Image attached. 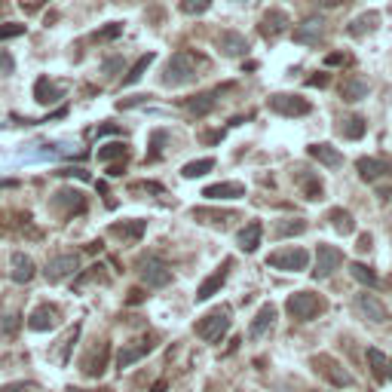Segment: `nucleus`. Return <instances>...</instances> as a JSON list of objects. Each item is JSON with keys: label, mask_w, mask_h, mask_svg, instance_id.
<instances>
[{"label": "nucleus", "mask_w": 392, "mask_h": 392, "mask_svg": "<svg viewBox=\"0 0 392 392\" xmlns=\"http://www.w3.org/2000/svg\"><path fill=\"white\" fill-rule=\"evenodd\" d=\"M304 230H306V221H300V218H291V221H279V224H276V236H279V239H285V236H300Z\"/></svg>", "instance_id": "nucleus-32"}, {"label": "nucleus", "mask_w": 392, "mask_h": 392, "mask_svg": "<svg viewBox=\"0 0 392 392\" xmlns=\"http://www.w3.org/2000/svg\"><path fill=\"white\" fill-rule=\"evenodd\" d=\"M58 322V310L55 306H37L34 313H31V319H28V328H34V331H46V328H53V325Z\"/></svg>", "instance_id": "nucleus-15"}, {"label": "nucleus", "mask_w": 392, "mask_h": 392, "mask_svg": "<svg viewBox=\"0 0 392 392\" xmlns=\"http://www.w3.org/2000/svg\"><path fill=\"white\" fill-rule=\"evenodd\" d=\"M356 310H358L362 319H368V322H386L389 319L386 306H383L374 295H356Z\"/></svg>", "instance_id": "nucleus-9"}, {"label": "nucleus", "mask_w": 392, "mask_h": 392, "mask_svg": "<svg viewBox=\"0 0 392 392\" xmlns=\"http://www.w3.org/2000/svg\"><path fill=\"white\" fill-rule=\"evenodd\" d=\"M150 62H154V53H147V55H141V58H138V62H135V68H132V71L126 74V80H123V83H126V86H129V83H138L141 77H144V71L150 68Z\"/></svg>", "instance_id": "nucleus-33"}, {"label": "nucleus", "mask_w": 392, "mask_h": 392, "mask_svg": "<svg viewBox=\"0 0 392 392\" xmlns=\"http://www.w3.org/2000/svg\"><path fill=\"white\" fill-rule=\"evenodd\" d=\"M19 4H22V10H28V13H31V10H37V6L43 4V0H19Z\"/></svg>", "instance_id": "nucleus-44"}, {"label": "nucleus", "mask_w": 392, "mask_h": 392, "mask_svg": "<svg viewBox=\"0 0 392 392\" xmlns=\"http://www.w3.org/2000/svg\"><path fill=\"white\" fill-rule=\"evenodd\" d=\"M194 218H199V221H212V224H224V221H230L233 215H230V212H208V208H196Z\"/></svg>", "instance_id": "nucleus-37"}, {"label": "nucleus", "mask_w": 392, "mask_h": 392, "mask_svg": "<svg viewBox=\"0 0 392 392\" xmlns=\"http://www.w3.org/2000/svg\"><path fill=\"white\" fill-rule=\"evenodd\" d=\"M270 111L282 116H306L310 114V102L300 95H273L270 98Z\"/></svg>", "instance_id": "nucleus-7"}, {"label": "nucleus", "mask_w": 392, "mask_h": 392, "mask_svg": "<svg viewBox=\"0 0 392 392\" xmlns=\"http://www.w3.org/2000/svg\"><path fill=\"white\" fill-rule=\"evenodd\" d=\"M328 221L334 224V230L337 233H344V236H349V233L356 230V224H353V215L344 212V208H331L328 212Z\"/></svg>", "instance_id": "nucleus-27"}, {"label": "nucleus", "mask_w": 392, "mask_h": 392, "mask_svg": "<svg viewBox=\"0 0 392 392\" xmlns=\"http://www.w3.org/2000/svg\"><path fill=\"white\" fill-rule=\"evenodd\" d=\"M358 248H362V252H368V248H371V236H368V233H362V239H358Z\"/></svg>", "instance_id": "nucleus-45"}, {"label": "nucleus", "mask_w": 392, "mask_h": 392, "mask_svg": "<svg viewBox=\"0 0 392 392\" xmlns=\"http://www.w3.org/2000/svg\"><path fill=\"white\" fill-rule=\"evenodd\" d=\"M114 236L126 239V243H135V239H141V233H144V221H132V224H114L111 227Z\"/></svg>", "instance_id": "nucleus-26"}, {"label": "nucleus", "mask_w": 392, "mask_h": 392, "mask_svg": "<svg viewBox=\"0 0 392 392\" xmlns=\"http://www.w3.org/2000/svg\"><path fill=\"white\" fill-rule=\"evenodd\" d=\"M218 46L224 49V55H245L248 53V40L243 34H236V31H224L218 37Z\"/></svg>", "instance_id": "nucleus-16"}, {"label": "nucleus", "mask_w": 392, "mask_h": 392, "mask_svg": "<svg viewBox=\"0 0 392 392\" xmlns=\"http://www.w3.org/2000/svg\"><path fill=\"white\" fill-rule=\"evenodd\" d=\"M310 156H313V160H319V163H325L328 169H340V165H344V154L334 150L331 144H313Z\"/></svg>", "instance_id": "nucleus-17"}, {"label": "nucleus", "mask_w": 392, "mask_h": 392, "mask_svg": "<svg viewBox=\"0 0 392 392\" xmlns=\"http://www.w3.org/2000/svg\"><path fill=\"white\" fill-rule=\"evenodd\" d=\"M203 196L208 199H239L245 196V187L243 184H233V181H227V184H215V187H205Z\"/></svg>", "instance_id": "nucleus-20"}, {"label": "nucleus", "mask_w": 392, "mask_h": 392, "mask_svg": "<svg viewBox=\"0 0 392 392\" xmlns=\"http://www.w3.org/2000/svg\"><path fill=\"white\" fill-rule=\"evenodd\" d=\"M340 93H344V98L346 102H358V98H365L368 95V83H365L362 77H349L346 83H344V89H340Z\"/></svg>", "instance_id": "nucleus-29"}, {"label": "nucleus", "mask_w": 392, "mask_h": 392, "mask_svg": "<svg viewBox=\"0 0 392 392\" xmlns=\"http://www.w3.org/2000/svg\"><path fill=\"white\" fill-rule=\"evenodd\" d=\"M34 276V261H31L28 255H13V279L15 282H28Z\"/></svg>", "instance_id": "nucleus-24"}, {"label": "nucleus", "mask_w": 392, "mask_h": 392, "mask_svg": "<svg viewBox=\"0 0 392 392\" xmlns=\"http://www.w3.org/2000/svg\"><path fill=\"white\" fill-rule=\"evenodd\" d=\"M19 34H25V25H19V22L0 25V40H13V37H19Z\"/></svg>", "instance_id": "nucleus-39"}, {"label": "nucleus", "mask_w": 392, "mask_h": 392, "mask_svg": "<svg viewBox=\"0 0 392 392\" xmlns=\"http://www.w3.org/2000/svg\"><path fill=\"white\" fill-rule=\"evenodd\" d=\"M0 6H4V4H0Z\"/></svg>", "instance_id": "nucleus-50"}, {"label": "nucleus", "mask_w": 392, "mask_h": 392, "mask_svg": "<svg viewBox=\"0 0 392 392\" xmlns=\"http://www.w3.org/2000/svg\"><path fill=\"white\" fill-rule=\"evenodd\" d=\"M123 154H126V144H123V141H114V144H104L102 150H98V163H111Z\"/></svg>", "instance_id": "nucleus-35"}, {"label": "nucleus", "mask_w": 392, "mask_h": 392, "mask_svg": "<svg viewBox=\"0 0 392 392\" xmlns=\"http://www.w3.org/2000/svg\"><path fill=\"white\" fill-rule=\"evenodd\" d=\"M346 123H349V126L344 129L346 138H362L365 135V120L362 116H353V120H346Z\"/></svg>", "instance_id": "nucleus-40"}, {"label": "nucleus", "mask_w": 392, "mask_h": 392, "mask_svg": "<svg viewBox=\"0 0 392 392\" xmlns=\"http://www.w3.org/2000/svg\"><path fill=\"white\" fill-rule=\"evenodd\" d=\"M15 328H19V316H13V313L0 316V337H10Z\"/></svg>", "instance_id": "nucleus-38"}, {"label": "nucleus", "mask_w": 392, "mask_h": 392, "mask_svg": "<svg viewBox=\"0 0 392 392\" xmlns=\"http://www.w3.org/2000/svg\"><path fill=\"white\" fill-rule=\"evenodd\" d=\"M377 22H380V13H362L358 19L349 22V34H356V37L368 34V31H374V25Z\"/></svg>", "instance_id": "nucleus-25"}, {"label": "nucleus", "mask_w": 392, "mask_h": 392, "mask_svg": "<svg viewBox=\"0 0 392 392\" xmlns=\"http://www.w3.org/2000/svg\"><path fill=\"white\" fill-rule=\"evenodd\" d=\"M325 6H337V4H344V0H322Z\"/></svg>", "instance_id": "nucleus-47"}, {"label": "nucleus", "mask_w": 392, "mask_h": 392, "mask_svg": "<svg viewBox=\"0 0 392 392\" xmlns=\"http://www.w3.org/2000/svg\"><path fill=\"white\" fill-rule=\"evenodd\" d=\"M261 233H264V227H261V221H252L248 224V227H243L239 230V248H243V252H255L257 245H261Z\"/></svg>", "instance_id": "nucleus-19"}, {"label": "nucleus", "mask_w": 392, "mask_h": 392, "mask_svg": "<svg viewBox=\"0 0 392 392\" xmlns=\"http://www.w3.org/2000/svg\"><path fill=\"white\" fill-rule=\"evenodd\" d=\"M386 377L392 380V358H389V371H386Z\"/></svg>", "instance_id": "nucleus-48"}, {"label": "nucleus", "mask_w": 392, "mask_h": 392, "mask_svg": "<svg viewBox=\"0 0 392 392\" xmlns=\"http://www.w3.org/2000/svg\"><path fill=\"white\" fill-rule=\"evenodd\" d=\"M340 264H344V255H340V248L322 243L319 248H316V270H313V276L316 279H328Z\"/></svg>", "instance_id": "nucleus-6"}, {"label": "nucleus", "mask_w": 392, "mask_h": 392, "mask_svg": "<svg viewBox=\"0 0 392 392\" xmlns=\"http://www.w3.org/2000/svg\"><path fill=\"white\" fill-rule=\"evenodd\" d=\"M322 34H325V22L322 19H306L295 31V40H297V43H319Z\"/></svg>", "instance_id": "nucleus-14"}, {"label": "nucleus", "mask_w": 392, "mask_h": 392, "mask_svg": "<svg viewBox=\"0 0 392 392\" xmlns=\"http://www.w3.org/2000/svg\"><path fill=\"white\" fill-rule=\"evenodd\" d=\"M150 349H154V340L144 337V340H135V344H129V346H123L120 349V356H116V368H129L132 362H138L141 356H147Z\"/></svg>", "instance_id": "nucleus-11"}, {"label": "nucleus", "mask_w": 392, "mask_h": 392, "mask_svg": "<svg viewBox=\"0 0 392 392\" xmlns=\"http://www.w3.org/2000/svg\"><path fill=\"white\" fill-rule=\"evenodd\" d=\"M313 365H316V371H319L322 377L331 383V386H337V389L353 386V374H349L344 365L337 362V358H331V356H316Z\"/></svg>", "instance_id": "nucleus-4"}, {"label": "nucleus", "mask_w": 392, "mask_h": 392, "mask_svg": "<svg viewBox=\"0 0 392 392\" xmlns=\"http://www.w3.org/2000/svg\"><path fill=\"white\" fill-rule=\"evenodd\" d=\"M123 31V25H116V22H111L107 28H102V31H95V40H114L116 34Z\"/></svg>", "instance_id": "nucleus-41"}, {"label": "nucleus", "mask_w": 392, "mask_h": 392, "mask_svg": "<svg viewBox=\"0 0 392 392\" xmlns=\"http://www.w3.org/2000/svg\"><path fill=\"white\" fill-rule=\"evenodd\" d=\"M285 25H288V15L285 13H282V10H270V13L264 15V22H261V34L264 37H276L279 31L285 28Z\"/></svg>", "instance_id": "nucleus-21"}, {"label": "nucleus", "mask_w": 392, "mask_h": 392, "mask_svg": "<svg viewBox=\"0 0 392 392\" xmlns=\"http://www.w3.org/2000/svg\"><path fill=\"white\" fill-rule=\"evenodd\" d=\"M77 266H80L77 255H58V257H53V261L46 264V279H49V282H58V279L71 276Z\"/></svg>", "instance_id": "nucleus-10"}, {"label": "nucleus", "mask_w": 392, "mask_h": 392, "mask_svg": "<svg viewBox=\"0 0 392 392\" xmlns=\"http://www.w3.org/2000/svg\"><path fill=\"white\" fill-rule=\"evenodd\" d=\"M215 169V160H196V163H187L184 165V178H203L205 172Z\"/></svg>", "instance_id": "nucleus-34"}, {"label": "nucleus", "mask_w": 392, "mask_h": 392, "mask_svg": "<svg viewBox=\"0 0 392 392\" xmlns=\"http://www.w3.org/2000/svg\"><path fill=\"white\" fill-rule=\"evenodd\" d=\"M141 279H144L150 288H160L172 279V270H165V264L160 257H144V261H141Z\"/></svg>", "instance_id": "nucleus-8"}, {"label": "nucleus", "mask_w": 392, "mask_h": 392, "mask_svg": "<svg viewBox=\"0 0 392 392\" xmlns=\"http://www.w3.org/2000/svg\"><path fill=\"white\" fill-rule=\"evenodd\" d=\"M266 264L276 266V270H285V273H300L310 264V255L304 248H279V252H273L266 257Z\"/></svg>", "instance_id": "nucleus-5"}, {"label": "nucleus", "mask_w": 392, "mask_h": 392, "mask_svg": "<svg viewBox=\"0 0 392 392\" xmlns=\"http://www.w3.org/2000/svg\"><path fill=\"white\" fill-rule=\"evenodd\" d=\"M120 68H123V58H104V65H102V71L107 74V77H114Z\"/></svg>", "instance_id": "nucleus-42"}, {"label": "nucleus", "mask_w": 392, "mask_h": 392, "mask_svg": "<svg viewBox=\"0 0 392 392\" xmlns=\"http://www.w3.org/2000/svg\"><path fill=\"white\" fill-rule=\"evenodd\" d=\"M227 328H230V310H227V306L212 310L203 322H196V334L203 340H208V344H218V340L227 334Z\"/></svg>", "instance_id": "nucleus-3"}, {"label": "nucleus", "mask_w": 392, "mask_h": 392, "mask_svg": "<svg viewBox=\"0 0 392 392\" xmlns=\"http://www.w3.org/2000/svg\"><path fill=\"white\" fill-rule=\"evenodd\" d=\"M196 77V58L190 53H175L163 71V86H184Z\"/></svg>", "instance_id": "nucleus-1"}, {"label": "nucleus", "mask_w": 392, "mask_h": 392, "mask_svg": "<svg viewBox=\"0 0 392 392\" xmlns=\"http://www.w3.org/2000/svg\"><path fill=\"white\" fill-rule=\"evenodd\" d=\"M0 68H4L6 74H10V71H13V58H10V55H6V53H0Z\"/></svg>", "instance_id": "nucleus-43"}, {"label": "nucleus", "mask_w": 392, "mask_h": 392, "mask_svg": "<svg viewBox=\"0 0 392 392\" xmlns=\"http://www.w3.org/2000/svg\"><path fill=\"white\" fill-rule=\"evenodd\" d=\"M285 310H288L291 319L310 322V319H316V316H319V313L325 310V304H322V297L316 295V291H297V295H291V297H288Z\"/></svg>", "instance_id": "nucleus-2"}, {"label": "nucleus", "mask_w": 392, "mask_h": 392, "mask_svg": "<svg viewBox=\"0 0 392 392\" xmlns=\"http://www.w3.org/2000/svg\"><path fill=\"white\" fill-rule=\"evenodd\" d=\"M104 365H107V346L102 344V349H93V356L83 362V374L98 377V374H104Z\"/></svg>", "instance_id": "nucleus-23"}, {"label": "nucleus", "mask_w": 392, "mask_h": 392, "mask_svg": "<svg viewBox=\"0 0 392 392\" xmlns=\"http://www.w3.org/2000/svg\"><path fill=\"white\" fill-rule=\"evenodd\" d=\"M340 62H346V58L340 55V53H334V55H328V65H340Z\"/></svg>", "instance_id": "nucleus-46"}, {"label": "nucleus", "mask_w": 392, "mask_h": 392, "mask_svg": "<svg viewBox=\"0 0 392 392\" xmlns=\"http://www.w3.org/2000/svg\"><path fill=\"white\" fill-rule=\"evenodd\" d=\"M349 273H353V279L358 282V285H365V288H377V273L371 270V266H365V264H353L349 266Z\"/></svg>", "instance_id": "nucleus-28"}, {"label": "nucleus", "mask_w": 392, "mask_h": 392, "mask_svg": "<svg viewBox=\"0 0 392 392\" xmlns=\"http://www.w3.org/2000/svg\"><path fill=\"white\" fill-rule=\"evenodd\" d=\"M368 362H371V374H374V380H386L389 358L383 356L380 349H368Z\"/></svg>", "instance_id": "nucleus-30"}, {"label": "nucleus", "mask_w": 392, "mask_h": 392, "mask_svg": "<svg viewBox=\"0 0 392 392\" xmlns=\"http://www.w3.org/2000/svg\"><path fill=\"white\" fill-rule=\"evenodd\" d=\"M230 266H233V261H230V257H227V261H224V264L218 266V270H215L212 276H208V279L203 282V285H199V291H196V300H208V297H212L215 291H218V288L224 285V279H227Z\"/></svg>", "instance_id": "nucleus-12"}, {"label": "nucleus", "mask_w": 392, "mask_h": 392, "mask_svg": "<svg viewBox=\"0 0 392 392\" xmlns=\"http://www.w3.org/2000/svg\"><path fill=\"white\" fill-rule=\"evenodd\" d=\"M273 322H276V306H273V304H264L261 310H257L255 322H252V328H248V334H252L255 340H257V337H264L266 331L273 328Z\"/></svg>", "instance_id": "nucleus-13"}, {"label": "nucleus", "mask_w": 392, "mask_h": 392, "mask_svg": "<svg viewBox=\"0 0 392 392\" xmlns=\"http://www.w3.org/2000/svg\"><path fill=\"white\" fill-rule=\"evenodd\" d=\"M65 93L55 86V83H49V77H40L37 80V86H34V98L40 104H53V102H58Z\"/></svg>", "instance_id": "nucleus-22"}, {"label": "nucleus", "mask_w": 392, "mask_h": 392, "mask_svg": "<svg viewBox=\"0 0 392 392\" xmlns=\"http://www.w3.org/2000/svg\"><path fill=\"white\" fill-rule=\"evenodd\" d=\"M68 392H89V389H68Z\"/></svg>", "instance_id": "nucleus-49"}, {"label": "nucleus", "mask_w": 392, "mask_h": 392, "mask_svg": "<svg viewBox=\"0 0 392 392\" xmlns=\"http://www.w3.org/2000/svg\"><path fill=\"white\" fill-rule=\"evenodd\" d=\"M208 6H212V0H181V13L187 15H203Z\"/></svg>", "instance_id": "nucleus-36"}, {"label": "nucleus", "mask_w": 392, "mask_h": 392, "mask_svg": "<svg viewBox=\"0 0 392 392\" xmlns=\"http://www.w3.org/2000/svg\"><path fill=\"white\" fill-rule=\"evenodd\" d=\"M215 95H218V93H203V95H196L194 102H187V111H190V114H196V116L208 114V111L215 107Z\"/></svg>", "instance_id": "nucleus-31"}, {"label": "nucleus", "mask_w": 392, "mask_h": 392, "mask_svg": "<svg viewBox=\"0 0 392 392\" xmlns=\"http://www.w3.org/2000/svg\"><path fill=\"white\" fill-rule=\"evenodd\" d=\"M356 169H358V175H362V181H377L389 172V165L380 163V160H371V156H362V160L356 163Z\"/></svg>", "instance_id": "nucleus-18"}]
</instances>
